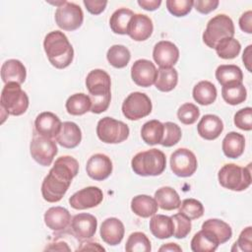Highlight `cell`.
Segmentation results:
<instances>
[{"label":"cell","mask_w":252,"mask_h":252,"mask_svg":"<svg viewBox=\"0 0 252 252\" xmlns=\"http://www.w3.org/2000/svg\"><path fill=\"white\" fill-rule=\"evenodd\" d=\"M245 148V138L242 134L237 132H229L222 140L221 149L225 157L229 158H239Z\"/></svg>","instance_id":"cell-27"},{"label":"cell","mask_w":252,"mask_h":252,"mask_svg":"<svg viewBox=\"0 0 252 252\" xmlns=\"http://www.w3.org/2000/svg\"><path fill=\"white\" fill-rule=\"evenodd\" d=\"M56 143L52 138L41 135L34 136L30 144L32 158L40 165H50L58 153Z\"/></svg>","instance_id":"cell-11"},{"label":"cell","mask_w":252,"mask_h":252,"mask_svg":"<svg viewBox=\"0 0 252 252\" xmlns=\"http://www.w3.org/2000/svg\"><path fill=\"white\" fill-rule=\"evenodd\" d=\"M134 16V12L127 8H119L113 12L109 19V26L114 33L127 34L129 23Z\"/></svg>","instance_id":"cell-31"},{"label":"cell","mask_w":252,"mask_h":252,"mask_svg":"<svg viewBox=\"0 0 252 252\" xmlns=\"http://www.w3.org/2000/svg\"><path fill=\"white\" fill-rule=\"evenodd\" d=\"M153 58L159 67L171 68L179 59V49L171 41L160 40L154 46Z\"/></svg>","instance_id":"cell-16"},{"label":"cell","mask_w":252,"mask_h":252,"mask_svg":"<svg viewBox=\"0 0 252 252\" xmlns=\"http://www.w3.org/2000/svg\"><path fill=\"white\" fill-rule=\"evenodd\" d=\"M182 136L180 127L173 122L163 123V136L160 141V145L163 147H172L176 145Z\"/></svg>","instance_id":"cell-42"},{"label":"cell","mask_w":252,"mask_h":252,"mask_svg":"<svg viewBox=\"0 0 252 252\" xmlns=\"http://www.w3.org/2000/svg\"><path fill=\"white\" fill-rule=\"evenodd\" d=\"M62 122L60 118L49 111L39 113L34 120V129L38 135L55 138L60 131Z\"/></svg>","instance_id":"cell-19"},{"label":"cell","mask_w":252,"mask_h":252,"mask_svg":"<svg viewBox=\"0 0 252 252\" xmlns=\"http://www.w3.org/2000/svg\"><path fill=\"white\" fill-rule=\"evenodd\" d=\"M158 251H178V252H181L182 251V248L176 244V243H173V242H169V243H166L164 245H162L161 247H159Z\"/></svg>","instance_id":"cell-54"},{"label":"cell","mask_w":252,"mask_h":252,"mask_svg":"<svg viewBox=\"0 0 252 252\" xmlns=\"http://www.w3.org/2000/svg\"><path fill=\"white\" fill-rule=\"evenodd\" d=\"M27 77L25 65L18 59H8L1 67V79L5 84H23Z\"/></svg>","instance_id":"cell-25"},{"label":"cell","mask_w":252,"mask_h":252,"mask_svg":"<svg viewBox=\"0 0 252 252\" xmlns=\"http://www.w3.org/2000/svg\"><path fill=\"white\" fill-rule=\"evenodd\" d=\"M234 32L232 20L225 14H219L208 22L203 32V41L210 48H215L221 39L233 37Z\"/></svg>","instance_id":"cell-7"},{"label":"cell","mask_w":252,"mask_h":252,"mask_svg":"<svg viewBox=\"0 0 252 252\" xmlns=\"http://www.w3.org/2000/svg\"><path fill=\"white\" fill-rule=\"evenodd\" d=\"M158 70L148 59H138L131 67V77L137 86L148 88L155 85Z\"/></svg>","instance_id":"cell-15"},{"label":"cell","mask_w":252,"mask_h":252,"mask_svg":"<svg viewBox=\"0 0 252 252\" xmlns=\"http://www.w3.org/2000/svg\"><path fill=\"white\" fill-rule=\"evenodd\" d=\"M102 200L101 189L96 186H89L74 193L69 199V204L75 210H86L98 206Z\"/></svg>","instance_id":"cell-13"},{"label":"cell","mask_w":252,"mask_h":252,"mask_svg":"<svg viewBox=\"0 0 252 252\" xmlns=\"http://www.w3.org/2000/svg\"><path fill=\"white\" fill-rule=\"evenodd\" d=\"M199 116L200 109L197 107V105L191 102H186L182 104L177 110V117L179 121L185 125L194 124Z\"/></svg>","instance_id":"cell-43"},{"label":"cell","mask_w":252,"mask_h":252,"mask_svg":"<svg viewBox=\"0 0 252 252\" xmlns=\"http://www.w3.org/2000/svg\"><path fill=\"white\" fill-rule=\"evenodd\" d=\"M92 101L88 94L84 93H77L72 94L66 100V110L71 115H83L91 111Z\"/></svg>","instance_id":"cell-32"},{"label":"cell","mask_w":252,"mask_h":252,"mask_svg":"<svg viewBox=\"0 0 252 252\" xmlns=\"http://www.w3.org/2000/svg\"><path fill=\"white\" fill-rule=\"evenodd\" d=\"M216 79L221 86L235 82L242 83L243 74L241 69L236 65H220L216 70Z\"/></svg>","instance_id":"cell-36"},{"label":"cell","mask_w":252,"mask_h":252,"mask_svg":"<svg viewBox=\"0 0 252 252\" xmlns=\"http://www.w3.org/2000/svg\"><path fill=\"white\" fill-rule=\"evenodd\" d=\"M87 174L94 180L102 181L112 172V161L103 154H94L87 161Z\"/></svg>","instance_id":"cell-17"},{"label":"cell","mask_w":252,"mask_h":252,"mask_svg":"<svg viewBox=\"0 0 252 252\" xmlns=\"http://www.w3.org/2000/svg\"><path fill=\"white\" fill-rule=\"evenodd\" d=\"M83 21V10L75 3L65 1L55 11V22L63 31H76L82 26Z\"/></svg>","instance_id":"cell-10"},{"label":"cell","mask_w":252,"mask_h":252,"mask_svg":"<svg viewBox=\"0 0 252 252\" xmlns=\"http://www.w3.org/2000/svg\"><path fill=\"white\" fill-rule=\"evenodd\" d=\"M155 200L158 206L165 211L178 209L181 203L178 193L169 186H163L158 189L155 193Z\"/></svg>","instance_id":"cell-29"},{"label":"cell","mask_w":252,"mask_h":252,"mask_svg":"<svg viewBox=\"0 0 252 252\" xmlns=\"http://www.w3.org/2000/svg\"><path fill=\"white\" fill-rule=\"evenodd\" d=\"M193 98L201 105L212 104L217 98V89L209 81H201L193 88Z\"/></svg>","instance_id":"cell-30"},{"label":"cell","mask_w":252,"mask_h":252,"mask_svg":"<svg viewBox=\"0 0 252 252\" xmlns=\"http://www.w3.org/2000/svg\"><path fill=\"white\" fill-rule=\"evenodd\" d=\"M131 166L140 176H157L164 171L166 158L160 150L151 149L136 154L131 160Z\"/></svg>","instance_id":"cell-4"},{"label":"cell","mask_w":252,"mask_h":252,"mask_svg":"<svg viewBox=\"0 0 252 252\" xmlns=\"http://www.w3.org/2000/svg\"><path fill=\"white\" fill-rule=\"evenodd\" d=\"M79 172V162L70 156L58 158L44 177L41 184V195L46 202H59L69 189L73 178Z\"/></svg>","instance_id":"cell-1"},{"label":"cell","mask_w":252,"mask_h":252,"mask_svg":"<svg viewBox=\"0 0 252 252\" xmlns=\"http://www.w3.org/2000/svg\"><path fill=\"white\" fill-rule=\"evenodd\" d=\"M197 166V158L194 153L188 149H177L170 156V168L172 172L179 177H189L193 175Z\"/></svg>","instance_id":"cell-12"},{"label":"cell","mask_w":252,"mask_h":252,"mask_svg":"<svg viewBox=\"0 0 252 252\" xmlns=\"http://www.w3.org/2000/svg\"><path fill=\"white\" fill-rule=\"evenodd\" d=\"M191 0H167L165 2L168 12L175 17H184L189 14L193 8Z\"/></svg>","instance_id":"cell-45"},{"label":"cell","mask_w":252,"mask_h":252,"mask_svg":"<svg viewBox=\"0 0 252 252\" xmlns=\"http://www.w3.org/2000/svg\"><path fill=\"white\" fill-rule=\"evenodd\" d=\"M233 122L237 128L244 131H250L252 129V108L247 106L239 109L234 114Z\"/></svg>","instance_id":"cell-46"},{"label":"cell","mask_w":252,"mask_h":252,"mask_svg":"<svg viewBox=\"0 0 252 252\" xmlns=\"http://www.w3.org/2000/svg\"><path fill=\"white\" fill-rule=\"evenodd\" d=\"M242 60H243V63L246 67V69L249 71V72H252V68H251V65H252V45H248L244 52H243V55H242Z\"/></svg>","instance_id":"cell-52"},{"label":"cell","mask_w":252,"mask_h":252,"mask_svg":"<svg viewBox=\"0 0 252 252\" xmlns=\"http://www.w3.org/2000/svg\"><path fill=\"white\" fill-rule=\"evenodd\" d=\"M77 250H91V251H94V250H98V251H104L105 249L100 246L98 243H94V242H86L83 243Z\"/></svg>","instance_id":"cell-53"},{"label":"cell","mask_w":252,"mask_h":252,"mask_svg":"<svg viewBox=\"0 0 252 252\" xmlns=\"http://www.w3.org/2000/svg\"><path fill=\"white\" fill-rule=\"evenodd\" d=\"M234 247H236V249H234L233 251L240 250V251L250 252L252 250V227L251 226H247L241 231L237 241H235L234 246L232 248Z\"/></svg>","instance_id":"cell-47"},{"label":"cell","mask_w":252,"mask_h":252,"mask_svg":"<svg viewBox=\"0 0 252 252\" xmlns=\"http://www.w3.org/2000/svg\"><path fill=\"white\" fill-rule=\"evenodd\" d=\"M100 237L108 245L115 246L119 244L124 236L125 228L123 222L116 218L104 220L100 225Z\"/></svg>","instance_id":"cell-21"},{"label":"cell","mask_w":252,"mask_h":252,"mask_svg":"<svg viewBox=\"0 0 252 252\" xmlns=\"http://www.w3.org/2000/svg\"><path fill=\"white\" fill-rule=\"evenodd\" d=\"M191 250L194 252H214L219 244L202 229L194 234L191 240Z\"/></svg>","instance_id":"cell-40"},{"label":"cell","mask_w":252,"mask_h":252,"mask_svg":"<svg viewBox=\"0 0 252 252\" xmlns=\"http://www.w3.org/2000/svg\"><path fill=\"white\" fill-rule=\"evenodd\" d=\"M220 184L231 191H243L251 184V163L241 167L235 163L224 164L218 173Z\"/></svg>","instance_id":"cell-6"},{"label":"cell","mask_w":252,"mask_h":252,"mask_svg":"<svg viewBox=\"0 0 252 252\" xmlns=\"http://www.w3.org/2000/svg\"><path fill=\"white\" fill-rule=\"evenodd\" d=\"M219 3L220 2L218 0H197L193 2V7L197 12L207 15L216 10L219 6Z\"/></svg>","instance_id":"cell-48"},{"label":"cell","mask_w":252,"mask_h":252,"mask_svg":"<svg viewBox=\"0 0 252 252\" xmlns=\"http://www.w3.org/2000/svg\"><path fill=\"white\" fill-rule=\"evenodd\" d=\"M43 48L49 62L57 69L66 68L73 61V46L68 37L60 31H52L45 35Z\"/></svg>","instance_id":"cell-3"},{"label":"cell","mask_w":252,"mask_h":252,"mask_svg":"<svg viewBox=\"0 0 252 252\" xmlns=\"http://www.w3.org/2000/svg\"><path fill=\"white\" fill-rule=\"evenodd\" d=\"M163 136V123L153 119L146 122L141 129V137L143 141L151 146L160 144Z\"/></svg>","instance_id":"cell-35"},{"label":"cell","mask_w":252,"mask_h":252,"mask_svg":"<svg viewBox=\"0 0 252 252\" xmlns=\"http://www.w3.org/2000/svg\"><path fill=\"white\" fill-rule=\"evenodd\" d=\"M239 27L241 31L247 33H252V11H247L239 18Z\"/></svg>","instance_id":"cell-50"},{"label":"cell","mask_w":252,"mask_h":252,"mask_svg":"<svg viewBox=\"0 0 252 252\" xmlns=\"http://www.w3.org/2000/svg\"><path fill=\"white\" fill-rule=\"evenodd\" d=\"M215 49L219 57L222 59H233L239 54L241 44L234 37H225L218 42Z\"/></svg>","instance_id":"cell-38"},{"label":"cell","mask_w":252,"mask_h":252,"mask_svg":"<svg viewBox=\"0 0 252 252\" xmlns=\"http://www.w3.org/2000/svg\"><path fill=\"white\" fill-rule=\"evenodd\" d=\"M223 130L221 119L215 114L204 115L197 125V131L200 137L212 141L217 139Z\"/></svg>","instance_id":"cell-24"},{"label":"cell","mask_w":252,"mask_h":252,"mask_svg":"<svg viewBox=\"0 0 252 252\" xmlns=\"http://www.w3.org/2000/svg\"><path fill=\"white\" fill-rule=\"evenodd\" d=\"M106 58L111 66L121 69L128 65L131 53L126 46L122 44H114L107 50Z\"/></svg>","instance_id":"cell-37"},{"label":"cell","mask_w":252,"mask_h":252,"mask_svg":"<svg viewBox=\"0 0 252 252\" xmlns=\"http://www.w3.org/2000/svg\"><path fill=\"white\" fill-rule=\"evenodd\" d=\"M71 215L66 208L51 207L44 214L45 225L53 231L60 232L70 226Z\"/></svg>","instance_id":"cell-20"},{"label":"cell","mask_w":252,"mask_h":252,"mask_svg":"<svg viewBox=\"0 0 252 252\" xmlns=\"http://www.w3.org/2000/svg\"><path fill=\"white\" fill-rule=\"evenodd\" d=\"M221 96L225 102L230 105L242 103L247 97V91L242 83L235 82L221 88Z\"/></svg>","instance_id":"cell-34"},{"label":"cell","mask_w":252,"mask_h":252,"mask_svg":"<svg viewBox=\"0 0 252 252\" xmlns=\"http://www.w3.org/2000/svg\"><path fill=\"white\" fill-rule=\"evenodd\" d=\"M129 127L122 121L105 116L96 125L98 139L106 144H118L125 141L129 136Z\"/></svg>","instance_id":"cell-8"},{"label":"cell","mask_w":252,"mask_h":252,"mask_svg":"<svg viewBox=\"0 0 252 252\" xmlns=\"http://www.w3.org/2000/svg\"><path fill=\"white\" fill-rule=\"evenodd\" d=\"M150 97L140 92L131 93L122 103V113L129 120H139L152 112Z\"/></svg>","instance_id":"cell-9"},{"label":"cell","mask_w":252,"mask_h":252,"mask_svg":"<svg viewBox=\"0 0 252 252\" xmlns=\"http://www.w3.org/2000/svg\"><path fill=\"white\" fill-rule=\"evenodd\" d=\"M202 230L213 238L219 245L225 243L232 236V230L228 223L219 219H209L202 224Z\"/></svg>","instance_id":"cell-22"},{"label":"cell","mask_w":252,"mask_h":252,"mask_svg":"<svg viewBox=\"0 0 252 252\" xmlns=\"http://www.w3.org/2000/svg\"><path fill=\"white\" fill-rule=\"evenodd\" d=\"M158 206L155 198L149 195H137L131 201L132 212L141 218H150L158 213Z\"/></svg>","instance_id":"cell-28"},{"label":"cell","mask_w":252,"mask_h":252,"mask_svg":"<svg viewBox=\"0 0 252 252\" xmlns=\"http://www.w3.org/2000/svg\"><path fill=\"white\" fill-rule=\"evenodd\" d=\"M177 83H178V73L173 67L171 68L159 67L158 69L155 86L158 91L170 92L176 87Z\"/></svg>","instance_id":"cell-33"},{"label":"cell","mask_w":252,"mask_h":252,"mask_svg":"<svg viewBox=\"0 0 252 252\" xmlns=\"http://www.w3.org/2000/svg\"><path fill=\"white\" fill-rule=\"evenodd\" d=\"M83 3L86 9L93 15H99L104 11L107 5V1H99V0H84Z\"/></svg>","instance_id":"cell-49"},{"label":"cell","mask_w":252,"mask_h":252,"mask_svg":"<svg viewBox=\"0 0 252 252\" xmlns=\"http://www.w3.org/2000/svg\"><path fill=\"white\" fill-rule=\"evenodd\" d=\"M154 31L152 19L144 14H134L132 17L127 34L135 41H144L148 39Z\"/></svg>","instance_id":"cell-18"},{"label":"cell","mask_w":252,"mask_h":252,"mask_svg":"<svg viewBox=\"0 0 252 252\" xmlns=\"http://www.w3.org/2000/svg\"><path fill=\"white\" fill-rule=\"evenodd\" d=\"M96 218L88 213H81L74 216L70 223L71 233L81 241L92 238L96 231Z\"/></svg>","instance_id":"cell-14"},{"label":"cell","mask_w":252,"mask_h":252,"mask_svg":"<svg viewBox=\"0 0 252 252\" xmlns=\"http://www.w3.org/2000/svg\"><path fill=\"white\" fill-rule=\"evenodd\" d=\"M55 140L63 148L74 149L82 141L81 129L75 122L65 121L62 123Z\"/></svg>","instance_id":"cell-23"},{"label":"cell","mask_w":252,"mask_h":252,"mask_svg":"<svg viewBox=\"0 0 252 252\" xmlns=\"http://www.w3.org/2000/svg\"><path fill=\"white\" fill-rule=\"evenodd\" d=\"M171 219L174 224L173 236L178 239L185 238L191 231V227H192L191 220H189L188 218H186L185 216L179 213L171 216Z\"/></svg>","instance_id":"cell-44"},{"label":"cell","mask_w":252,"mask_h":252,"mask_svg":"<svg viewBox=\"0 0 252 252\" xmlns=\"http://www.w3.org/2000/svg\"><path fill=\"white\" fill-rule=\"evenodd\" d=\"M178 213L185 216L189 220H197L204 215L203 204L193 198L185 199L180 203Z\"/></svg>","instance_id":"cell-41"},{"label":"cell","mask_w":252,"mask_h":252,"mask_svg":"<svg viewBox=\"0 0 252 252\" xmlns=\"http://www.w3.org/2000/svg\"><path fill=\"white\" fill-rule=\"evenodd\" d=\"M138 4L144 10L155 11V10L158 9V7L161 4V1L160 0H139Z\"/></svg>","instance_id":"cell-51"},{"label":"cell","mask_w":252,"mask_h":252,"mask_svg":"<svg viewBox=\"0 0 252 252\" xmlns=\"http://www.w3.org/2000/svg\"><path fill=\"white\" fill-rule=\"evenodd\" d=\"M86 87L92 101L91 111L95 114L104 112L111 99L110 76L101 69L92 70L87 75Z\"/></svg>","instance_id":"cell-2"},{"label":"cell","mask_w":252,"mask_h":252,"mask_svg":"<svg viewBox=\"0 0 252 252\" xmlns=\"http://www.w3.org/2000/svg\"><path fill=\"white\" fill-rule=\"evenodd\" d=\"M125 250L127 252H150L152 250L151 241L144 232L135 231L129 235Z\"/></svg>","instance_id":"cell-39"},{"label":"cell","mask_w":252,"mask_h":252,"mask_svg":"<svg viewBox=\"0 0 252 252\" xmlns=\"http://www.w3.org/2000/svg\"><path fill=\"white\" fill-rule=\"evenodd\" d=\"M150 230L158 239L169 238L173 235L174 224L171 217L164 215H154L150 220Z\"/></svg>","instance_id":"cell-26"},{"label":"cell","mask_w":252,"mask_h":252,"mask_svg":"<svg viewBox=\"0 0 252 252\" xmlns=\"http://www.w3.org/2000/svg\"><path fill=\"white\" fill-rule=\"evenodd\" d=\"M1 110L7 115L19 116L24 114L29 107V96L25 91L22 90L18 83H8L1 92Z\"/></svg>","instance_id":"cell-5"}]
</instances>
